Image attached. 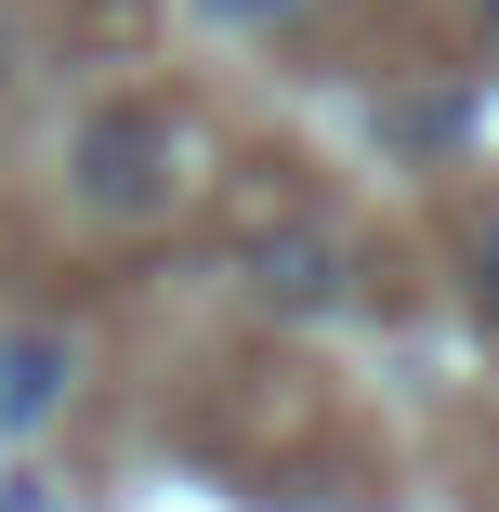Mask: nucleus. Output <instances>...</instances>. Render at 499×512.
I'll return each instance as SVG.
<instances>
[{
    "label": "nucleus",
    "mask_w": 499,
    "mask_h": 512,
    "mask_svg": "<svg viewBox=\"0 0 499 512\" xmlns=\"http://www.w3.org/2000/svg\"><path fill=\"white\" fill-rule=\"evenodd\" d=\"M171 184H184V145H171L158 106H106V119L79 132V211L145 224V211H171Z\"/></svg>",
    "instance_id": "1"
},
{
    "label": "nucleus",
    "mask_w": 499,
    "mask_h": 512,
    "mask_svg": "<svg viewBox=\"0 0 499 512\" xmlns=\"http://www.w3.org/2000/svg\"><path fill=\"white\" fill-rule=\"evenodd\" d=\"M66 381H79V342L66 329H14L0 342V434H40L66 407Z\"/></svg>",
    "instance_id": "2"
},
{
    "label": "nucleus",
    "mask_w": 499,
    "mask_h": 512,
    "mask_svg": "<svg viewBox=\"0 0 499 512\" xmlns=\"http://www.w3.org/2000/svg\"><path fill=\"white\" fill-rule=\"evenodd\" d=\"M263 289L276 302H342V250L329 237H263Z\"/></svg>",
    "instance_id": "3"
},
{
    "label": "nucleus",
    "mask_w": 499,
    "mask_h": 512,
    "mask_svg": "<svg viewBox=\"0 0 499 512\" xmlns=\"http://www.w3.org/2000/svg\"><path fill=\"white\" fill-rule=\"evenodd\" d=\"M460 302H473V329L499 342V211H486V224L460 237Z\"/></svg>",
    "instance_id": "4"
},
{
    "label": "nucleus",
    "mask_w": 499,
    "mask_h": 512,
    "mask_svg": "<svg viewBox=\"0 0 499 512\" xmlns=\"http://www.w3.org/2000/svg\"><path fill=\"white\" fill-rule=\"evenodd\" d=\"M211 27H276V14H303V0H197Z\"/></svg>",
    "instance_id": "5"
},
{
    "label": "nucleus",
    "mask_w": 499,
    "mask_h": 512,
    "mask_svg": "<svg viewBox=\"0 0 499 512\" xmlns=\"http://www.w3.org/2000/svg\"><path fill=\"white\" fill-rule=\"evenodd\" d=\"M0 66H14V14H0Z\"/></svg>",
    "instance_id": "6"
}]
</instances>
